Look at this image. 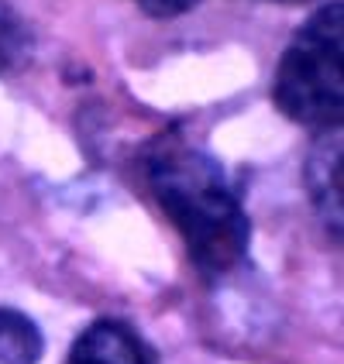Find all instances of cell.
<instances>
[{"mask_svg":"<svg viewBox=\"0 0 344 364\" xmlns=\"http://www.w3.org/2000/svg\"><path fill=\"white\" fill-rule=\"evenodd\" d=\"M145 182L203 275H227L244 262L251 220L224 168L179 134L145 151Z\"/></svg>","mask_w":344,"mask_h":364,"instance_id":"1","label":"cell"},{"mask_svg":"<svg viewBox=\"0 0 344 364\" xmlns=\"http://www.w3.org/2000/svg\"><path fill=\"white\" fill-rule=\"evenodd\" d=\"M272 100L313 134L341 131L344 117V4L313 11L286 45L272 76Z\"/></svg>","mask_w":344,"mask_h":364,"instance_id":"2","label":"cell"},{"mask_svg":"<svg viewBox=\"0 0 344 364\" xmlns=\"http://www.w3.org/2000/svg\"><path fill=\"white\" fill-rule=\"evenodd\" d=\"M66 364H152V354L127 323L97 320L73 341Z\"/></svg>","mask_w":344,"mask_h":364,"instance_id":"3","label":"cell"},{"mask_svg":"<svg viewBox=\"0 0 344 364\" xmlns=\"http://www.w3.org/2000/svg\"><path fill=\"white\" fill-rule=\"evenodd\" d=\"M306 186L310 200L317 206L320 220L334 230V241L341 234V134H317L306 159Z\"/></svg>","mask_w":344,"mask_h":364,"instance_id":"4","label":"cell"},{"mask_svg":"<svg viewBox=\"0 0 344 364\" xmlns=\"http://www.w3.org/2000/svg\"><path fill=\"white\" fill-rule=\"evenodd\" d=\"M45 341L31 316L0 306V364H38Z\"/></svg>","mask_w":344,"mask_h":364,"instance_id":"5","label":"cell"},{"mask_svg":"<svg viewBox=\"0 0 344 364\" xmlns=\"http://www.w3.org/2000/svg\"><path fill=\"white\" fill-rule=\"evenodd\" d=\"M28 48H31L28 28L21 24V18L7 4H0V80L11 76L28 59Z\"/></svg>","mask_w":344,"mask_h":364,"instance_id":"6","label":"cell"},{"mask_svg":"<svg viewBox=\"0 0 344 364\" xmlns=\"http://www.w3.org/2000/svg\"><path fill=\"white\" fill-rule=\"evenodd\" d=\"M135 4L152 18H176V14H186L189 7H197L200 0H135Z\"/></svg>","mask_w":344,"mask_h":364,"instance_id":"7","label":"cell"},{"mask_svg":"<svg viewBox=\"0 0 344 364\" xmlns=\"http://www.w3.org/2000/svg\"><path fill=\"white\" fill-rule=\"evenodd\" d=\"M283 4H300V0H283Z\"/></svg>","mask_w":344,"mask_h":364,"instance_id":"8","label":"cell"}]
</instances>
